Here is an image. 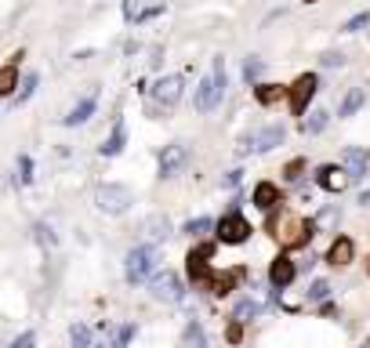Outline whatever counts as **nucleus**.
Returning <instances> with one entry per match:
<instances>
[{
    "instance_id": "obj_1",
    "label": "nucleus",
    "mask_w": 370,
    "mask_h": 348,
    "mask_svg": "<svg viewBox=\"0 0 370 348\" xmlns=\"http://www.w3.org/2000/svg\"><path fill=\"white\" fill-rule=\"evenodd\" d=\"M269 232H273V240L284 251H301V247H309V240L316 232V222L301 218L298 211L276 207V211H269Z\"/></svg>"
},
{
    "instance_id": "obj_2",
    "label": "nucleus",
    "mask_w": 370,
    "mask_h": 348,
    "mask_svg": "<svg viewBox=\"0 0 370 348\" xmlns=\"http://www.w3.org/2000/svg\"><path fill=\"white\" fill-rule=\"evenodd\" d=\"M157 265H160V251L152 247H135V251H127V257H124V272H127V279L131 283H142V279H149L152 272H157Z\"/></svg>"
},
{
    "instance_id": "obj_3",
    "label": "nucleus",
    "mask_w": 370,
    "mask_h": 348,
    "mask_svg": "<svg viewBox=\"0 0 370 348\" xmlns=\"http://www.w3.org/2000/svg\"><path fill=\"white\" fill-rule=\"evenodd\" d=\"M316 91H320V76H316V73H301L298 80L287 87V106H290V113H294V116L309 113Z\"/></svg>"
},
{
    "instance_id": "obj_4",
    "label": "nucleus",
    "mask_w": 370,
    "mask_h": 348,
    "mask_svg": "<svg viewBox=\"0 0 370 348\" xmlns=\"http://www.w3.org/2000/svg\"><path fill=\"white\" fill-rule=\"evenodd\" d=\"M211 254H214V243H200V247H193L185 257L189 279H193L196 290H211Z\"/></svg>"
},
{
    "instance_id": "obj_5",
    "label": "nucleus",
    "mask_w": 370,
    "mask_h": 348,
    "mask_svg": "<svg viewBox=\"0 0 370 348\" xmlns=\"http://www.w3.org/2000/svg\"><path fill=\"white\" fill-rule=\"evenodd\" d=\"M251 222L240 211H229L222 222H214V236H218V243H225V247H236V243H247L251 240Z\"/></svg>"
},
{
    "instance_id": "obj_6",
    "label": "nucleus",
    "mask_w": 370,
    "mask_h": 348,
    "mask_svg": "<svg viewBox=\"0 0 370 348\" xmlns=\"http://www.w3.org/2000/svg\"><path fill=\"white\" fill-rule=\"evenodd\" d=\"M95 203H98L102 214H124V211L135 203V192L127 189V185L109 182V185H102V189L95 192Z\"/></svg>"
},
{
    "instance_id": "obj_7",
    "label": "nucleus",
    "mask_w": 370,
    "mask_h": 348,
    "mask_svg": "<svg viewBox=\"0 0 370 348\" xmlns=\"http://www.w3.org/2000/svg\"><path fill=\"white\" fill-rule=\"evenodd\" d=\"M149 294L157 301H163V305H178L185 298V287H182V279H178L174 272H157V276H149Z\"/></svg>"
},
{
    "instance_id": "obj_8",
    "label": "nucleus",
    "mask_w": 370,
    "mask_h": 348,
    "mask_svg": "<svg viewBox=\"0 0 370 348\" xmlns=\"http://www.w3.org/2000/svg\"><path fill=\"white\" fill-rule=\"evenodd\" d=\"M287 141V127L284 124H265L262 131H254L247 141H244V149L240 152H273V149H279Z\"/></svg>"
},
{
    "instance_id": "obj_9",
    "label": "nucleus",
    "mask_w": 370,
    "mask_h": 348,
    "mask_svg": "<svg viewBox=\"0 0 370 348\" xmlns=\"http://www.w3.org/2000/svg\"><path fill=\"white\" fill-rule=\"evenodd\" d=\"M185 163H189V146H185V141H171V146H163V152H160V178L182 174Z\"/></svg>"
},
{
    "instance_id": "obj_10",
    "label": "nucleus",
    "mask_w": 370,
    "mask_h": 348,
    "mask_svg": "<svg viewBox=\"0 0 370 348\" xmlns=\"http://www.w3.org/2000/svg\"><path fill=\"white\" fill-rule=\"evenodd\" d=\"M182 91H185V80H182L178 73L160 76V80L152 84V98H157V106H163V109L178 106V102H182Z\"/></svg>"
},
{
    "instance_id": "obj_11",
    "label": "nucleus",
    "mask_w": 370,
    "mask_h": 348,
    "mask_svg": "<svg viewBox=\"0 0 370 348\" xmlns=\"http://www.w3.org/2000/svg\"><path fill=\"white\" fill-rule=\"evenodd\" d=\"M316 185H320L323 192H345L352 185V178L345 167H338V163H323V167H316Z\"/></svg>"
},
{
    "instance_id": "obj_12",
    "label": "nucleus",
    "mask_w": 370,
    "mask_h": 348,
    "mask_svg": "<svg viewBox=\"0 0 370 348\" xmlns=\"http://www.w3.org/2000/svg\"><path fill=\"white\" fill-rule=\"evenodd\" d=\"M298 276V265H294V257L290 254H276L273 257V265H269V283H273V290H284L290 287Z\"/></svg>"
},
{
    "instance_id": "obj_13",
    "label": "nucleus",
    "mask_w": 370,
    "mask_h": 348,
    "mask_svg": "<svg viewBox=\"0 0 370 348\" xmlns=\"http://www.w3.org/2000/svg\"><path fill=\"white\" fill-rule=\"evenodd\" d=\"M225 98V91L218 84H214V76H203V80L196 84V95H193V106H196V113H211L218 102Z\"/></svg>"
},
{
    "instance_id": "obj_14",
    "label": "nucleus",
    "mask_w": 370,
    "mask_h": 348,
    "mask_svg": "<svg viewBox=\"0 0 370 348\" xmlns=\"http://www.w3.org/2000/svg\"><path fill=\"white\" fill-rule=\"evenodd\" d=\"M352 257H356V240H352V236H334V240H330V247H327V265L345 268V265H352Z\"/></svg>"
},
{
    "instance_id": "obj_15",
    "label": "nucleus",
    "mask_w": 370,
    "mask_h": 348,
    "mask_svg": "<svg viewBox=\"0 0 370 348\" xmlns=\"http://www.w3.org/2000/svg\"><path fill=\"white\" fill-rule=\"evenodd\" d=\"M251 203H254L258 211L269 214V211H276L279 203H284V192H279L276 182H258V185H254V192H251Z\"/></svg>"
},
{
    "instance_id": "obj_16",
    "label": "nucleus",
    "mask_w": 370,
    "mask_h": 348,
    "mask_svg": "<svg viewBox=\"0 0 370 348\" xmlns=\"http://www.w3.org/2000/svg\"><path fill=\"white\" fill-rule=\"evenodd\" d=\"M142 232L152 240V243H163L174 232V225H171V218L167 214H149L146 222H142Z\"/></svg>"
},
{
    "instance_id": "obj_17",
    "label": "nucleus",
    "mask_w": 370,
    "mask_h": 348,
    "mask_svg": "<svg viewBox=\"0 0 370 348\" xmlns=\"http://www.w3.org/2000/svg\"><path fill=\"white\" fill-rule=\"evenodd\" d=\"M345 171L352 178V185H360L363 178H367V152L360 146H349L345 149Z\"/></svg>"
},
{
    "instance_id": "obj_18",
    "label": "nucleus",
    "mask_w": 370,
    "mask_h": 348,
    "mask_svg": "<svg viewBox=\"0 0 370 348\" xmlns=\"http://www.w3.org/2000/svg\"><path fill=\"white\" fill-rule=\"evenodd\" d=\"M244 272H236V268H225V272H211V294L214 298H225V294L236 290V283Z\"/></svg>"
},
{
    "instance_id": "obj_19",
    "label": "nucleus",
    "mask_w": 370,
    "mask_h": 348,
    "mask_svg": "<svg viewBox=\"0 0 370 348\" xmlns=\"http://www.w3.org/2000/svg\"><path fill=\"white\" fill-rule=\"evenodd\" d=\"M254 98H258V106H279V102L287 98V87L284 84H254Z\"/></svg>"
},
{
    "instance_id": "obj_20",
    "label": "nucleus",
    "mask_w": 370,
    "mask_h": 348,
    "mask_svg": "<svg viewBox=\"0 0 370 348\" xmlns=\"http://www.w3.org/2000/svg\"><path fill=\"white\" fill-rule=\"evenodd\" d=\"M124 146H127V124L117 120V124H113V131H109V138H106V146H102V156H120Z\"/></svg>"
},
{
    "instance_id": "obj_21",
    "label": "nucleus",
    "mask_w": 370,
    "mask_h": 348,
    "mask_svg": "<svg viewBox=\"0 0 370 348\" xmlns=\"http://www.w3.org/2000/svg\"><path fill=\"white\" fill-rule=\"evenodd\" d=\"M95 106H98V98H95V95L80 98V102H76V106L66 113V124H69V127H76V124H87V120H91V113H95Z\"/></svg>"
},
{
    "instance_id": "obj_22",
    "label": "nucleus",
    "mask_w": 370,
    "mask_h": 348,
    "mask_svg": "<svg viewBox=\"0 0 370 348\" xmlns=\"http://www.w3.org/2000/svg\"><path fill=\"white\" fill-rule=\"evenodd\" d=\"M363 102H367L363 87H352V91H345V98H341V109H338V116H345V120H352V116L363 109Z\"/></svg>"
},
{
    "instance_id": "obj_23",
    "label": "nucleus",
    "mask_w": 370,
    "mask_h": 348,
    "mask_svg": "<svg viewBox=\"0 0 370 348\" xmlns=\"http://www.w3.org/2000/svg\"><path fill=\"white\" fill-rule=\"evenodd\" d=\"M15 91H19V66L8 62V66H0V98H8Z\"/></svg>"
},
{
    "instance_id": "obj_24",
    "label": "nucleus",
    "mask_w": 370,
    "mask_h": 348,
    "mask_svg": "<svg viewBox=\"0 0 370 348\" xmlns=\"http://www.w3.org/2000/svg\"><path fill=\"white\" fill-rule=\"evenodd\" d=\"M254 316H262V305L254 301V298H240L233 305V319H236V323H251Z\"/></svg>"
},
{
    "instance_id": "obj_25",
    "label": "nucleus",
    "mask_w": 370,
    "mask_h": 348,
    "mask_svg": "<svg viewBox=\"0 0 370 348\" xmlns=\"http://www.w3.org/2000/svg\"><path fill=\"white\" fill-rule=\"evenodd\" d=\"M327 124H330V113H327V109H316V113H309V120L301 124V131H305V135H323Z\"/></svg>"
},
{
    "instance_id": "obj_26",
    "label": "nucleus",
    "mask_w": 370,
    "mask_h": 348,
    "mask_svg": "<svg viewBox=\"0 0 370 348\" xmlns=\"http://www.w3.org/2000/svg\"><path fill=\"white\" fill-rule=\"evenodd\" d=\"M185 345L189 348H207V334H203V327L196 319H189V327H185Z\"/></svg>"
},
{
    "instance_id": "obj_27",
    "label": "nucleus",
    "mask_w": 370,
    "mask_h": 348,
    "mask_svg": "<svg viewBox=\"0 0 370 348\" xmlns=\"http://www.w3.org/2000/svg\"><path fill=\"white\" fill-rule=\"evenodd\" d=\"M36 84H41V76H36V73H25V76H22V87L15 91V102H19V106H22V102H30V98H33Z\"/></svg>"
},
{
    "instance_id": "obj_28",
    "label": "nucleus",
    "mask_w": 370,
    "mask_h": 348,
    "mask_svg": "<svg viewBox=\"0 0 370 348\" xmlns=\"http://www.w3.org/2000/svg\"><path fill=\"white\" fill-rule=\"evenodd\" d=\"M211 229H214V222H211V218H193V222H185V236L200 240V236H207Z\"/></svg>"
},
{
    "instance_id": "obj_29",
    "label": "nucleus",
    "mask_w": 370,
    "mask_h": 348,
    "mask_svg": "<svg viewBox=\"0 0 370 348\" xmlns=\"http://www.w3.org/2000/svg\"><path fill=\"white\" fill-rule=\"evenodd\" d=\"M262 73H265V62L251 55V58L244 62V80H247V84H258V80H262Z\"/></svg>"
},
{
    "instance_id": "obj_30",
    "label": "nucleus",
    "mask_w": 370,
    "mask_h": 348,
    "mask_svg": "<svg viewBox=\"0 0 370 348\" xmlns=\"http://www.w3.org/2000/svg\"><path fill=\"white\" fill-rule=\"evenodd\" d=\"M305 167H309V163H305L301 156H294V160H290V163L284 167V178H287V182H301V174H305Z\"/></svg>"
},
{
    "instance_id": "obj_31",
    "label": "nucleus",
    "mask_w": 370,
    "mask_h": 348,
    "mask_svg": "<svg viewBox=\"0 0 370 348\" xmlns=\"http://www.w3.org/2000/svg\"><path fill=\"white\" fill-rule=\"evenodd\" d=\"M69 341H73V348H87V345H91V330H87L84 323H76L69 330Z\"/></svg>"
},
{
    "instance_id": "obj_32",
    "label": "nucleus",
    "mask_w": 370,
    "mask_h": 348,
    "mask_svg": "<svg viewBox=\"0 0 370 348\" xmlns=\"http://www.w3.org/2000/svg\"><path fill=\"white\" fill-rule=\"evenodd\" d=\"M330 298V283L327 279H316L309 287V301H327Z\"/></svg>"
},
{
    "instance_id": "obj_33",
    "label": "nucleus",
    "mask_w": 370,
    "mask_h": 348,
    "mask_svg": "<svg viewBox=\"0 0 370 348\" xmlns=\"http://www.w3.org/2000/svg\"><path fill=\"white\" fill-rule=\"evenodd\" d=\"M320 66L341 69V66H345V55H341V51H323V55H320Z\"/></svg>"
},
{
    "instance_id": "obj_34",
    "label": "nucleus",
    "mask_w": 370,
    "mask_h": 348,
    "mask_svg": "<svg viewBox=\"0 0 370 348\" xmlns=\"http://www.w3.org/2000/svg\"><path fill=\"white\" fill-rule=\"evenodd\" d=\"M363 25H370V11H360V15H352L345 25H341V30H345V33H360Z\"/></svg>"
},
{
    "instance_id": "obj_35",
    "label": "nucleus",
    "mask_w": 370,
    "mask_h": 348,
    "mask_svg": "<svg viewBox=\"0 0 370 348\" xmlns=\"http://www.w3.org/2000/svg\"><path fill=\"white\" fill-rule=\"evenodd\" d=\"M225 341H229V345H240V341H244V323H236V319H233V323H229V330H225Z\"/></svg>"
},
{
    "instance_id": "obj_36",
    "label": "nucleus",
    "mask_w": 370,
    "mask_h": 348,
    "mask_svg": "<svg viewBox=\"0 0 370 348\" xmlns=\"http://www.w3.org/2000/svg\"><path fill=\"white\" fill-rule=\"evenodd\" d=\"M33 341H36V334H33V330H25V334H19V338L11 341V348H33Z\"/></svg>"
},
{
    "instance_id": "obj_37",
    "label": "nucleus",
    "mask_w": 370,
    "mask_h": 348,
    "mask_svg": "<svg viewBox=\"0 0 370 348\" xmlns=\"http://www.w3.org/2000/svg\"><path fill=\"white\" fill-rule=\"evenodd\" d=\"M131 338H135V327H131V323H124V327L117 330V345H120V348H127V341H131Z\"/></svg>"
},
{
    "instance_id": "obj_38",
    "label": "nucleus",
    "mask_w": 370,
    "mask_h": 348,
    "mask_svg": "<svg viewBox=\"0 0 370 348\" xmlns=\"http://www.w3.org/2000/svg\"><path fill=\"white\" fill-rule=\"evenodd\" d=\"M19 163H22V182L30 185V182H33V160H30V156H22Z\"/></svg>"
},
{
    "instance_id": "obj_39",
    "label": "nucleus",
    "mask_w": 370,
    "mask_h": 348,
    "mask_svg": "<svg viewBox=\"0 0 370 348\" xmlns=\"http://www.w3.org/2000/svg\"><path fill=\"white\" fill-rule=\"evenodd\" d=\"M124 19H127V22L138 19V0H124Z\"/></svg>"
},
{
    "instance_id": "obj_40",
    "label": "nucleus",
    "mask_w": 370,
    "mask_h": 348,
    "mask_svg": "<svg viewBox=\"0 0 370 348\" xmlns=\"http://www.w3.org/2000/svg\"><path fill=\"white\" fill-rule=\"evenodd\" d=\"M240 182H244V171H240V167H236V171H229V174H225V185H229V189H233V185H240Z\"/></svg>"
},
{
    "instance_id": "obj_41",
    "label": "nucleus",
    "mask_w": 370,
    "mask_h": 348,
    "mask_svg": "<svg viewBox=\"0 0 370 348\" xmlns=\"http://www.w3.org/2000/svg\"><path fill=\"white\" fill-rule=\"evenodd\" d=\"M334 218H338V211H334V207H327V211L320 214V225H334Z\"/></svg>"
},
{
    "instance_id": "obj_42",
    "label": "nucleus",
    "mask_w": 370,
    "mask_h": 348,
    "mask_svg": "<svg viewBox=\"0 0 370 348\" xmlns=\"http://www.w3.org/2000/svg\"><path fill=\"white\" fill-rule=\"evenodd\" d=\"M360 207H370V192H360Z\"/></svg>"
},
{
    "instance_id": "obj_43",
    "label": "nucleus",
    "mask_w": 370,
    "mask_h": 348,
    "mask_svg": "<svg viewBox=\"0 0 370 348\" xmlns=\"http://www.w3.org/2000/svg\"><path fill=\"white\" fill-rule=\"evenodd\" d=\"M367 276H370V254H367Z\"/></svg>"
},
{
    "instance_id": "obj_44",
    "label": "nucleus",
    "mask_w": 370,
    "mask_h": 348,
    "mask_svg": "<svg viewBox=\"0 0 370 348\" xmlns=\"http://www.w3.org/2000/svg\"><path fill=\"white\" fill-rule=\"evenodd\" d=\"M305 4H320V0H305Z\"/></svg>"
},
{
    "instance_id": "obj_45",
    "label": "nucleus",
    "mask_w": 370,
    "mask_h": 348,
    "mask_svg": "<svg viewBox=\"0 0 370 348\" xmlns=\"http://www.w3.org/2000/svg\"><path fill=\"white\" fill-rule=\"evenodd\" d=\"M360 348H370V341H367V345H360Z\"/></svg>"
}]
</instances>
